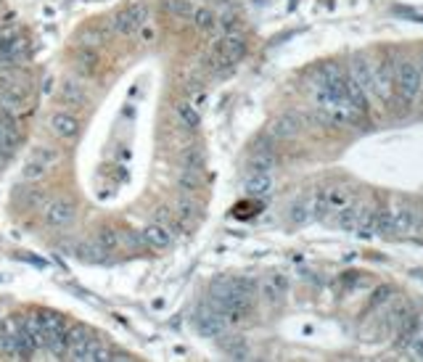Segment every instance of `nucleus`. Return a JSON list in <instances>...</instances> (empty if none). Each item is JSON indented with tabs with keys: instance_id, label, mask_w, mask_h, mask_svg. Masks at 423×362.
Returning <instances> with one entry per match:
<instances>
[{
	"instance_id": "nucleus-1",
	"label": "nucleus",
	"mask_w": 423,
	"mask_h": 362,
	"mask_svg": "<svg viewBox=\"0 0 423 362\" xmlns=\"http://www.w3.org/2000/svg\"><path fill=\"white\" fill-rule=\"evenodd\" d=\"M310 90H312V101H315L317 111L331 124H355L365 117L363 111L355 108V104L349 101L347 72L339 64H323L317 69Z\"/></svg>"
},
{
	"instance_id": "nucleus-2",
	"label": "nucleus",
	"mask_w": 423,
	"mask_h": 362,
	"mask_svg": "<svg viewBox=\"0 0 423 362\" xmlns=\"http://www.w3.org/2000/svg\"><path fill=\"white\" fill-rule=\"evenodd\" d=\"M423 88V72L413 61H397L394 64V90L402 98V104H415Z\"/></svg>"
},
{
	"instance_id": "nucleus-3",
	"label": "nucleus",
	"mask_w": 423,
	"mask_h": 362,
	"mask_svg": "<svg viewBox=\"0 0 423 362\" xmlns=\"http://www.w3.org/2000/svg\"><path fill=\"white\" fill-rule=\"evenodd\" d=\"M32 108V93L24 85H6L0 88V111L8 117H21Z\"/></svg>"
},
{
	"instance_id": "nucleus-4",
	"label": "nucleus",
	"mask_w": 423,
	"mask_h": 362,
	"mask_svg": "<svg viewBox=\"0 0 423 362\" xmlns=\"http://www.w3.org/2000/svg\"><path fill=\"white\" fill-rule=\"evenodd\" d=\"M143 24H149V6H143V3H133V6H127V8L120 11V14L114 16V21H111L114 32L122 35V37L140 32Z\"/></svg>"
},
{
	"instance_id": "nucleus-5",
	"label": "nucleus",
	"mask_w": 423,
	"mask_h": 362,
	"mask_svg": "<svg viewBox=\"0 0 423 362\" xmlns=\"http://www.w3.org/2000/svg\"><path fill=\"white\" fill-rule=\"evenodd\" d=\"M368 98H376V64L365 56H355L349 61V72H347Z\"/></svg>"
},
{
	"instance_id": "nucleus-6",
	"label": "nucleus",
	"mask_w": 423,
	"mask_h": 362,
	"mask_svg": "<svg viewBox=\"0 0 423 362\" xmlns=\"http://www.w3.org/2000/svg\"><path fill=\"white\" fill-rule=\"evenodd\" d=\"M418 222L415 211L410 207H392L386 209V233H394V236H405L410 233Z\"/></svg>"
},
{
	"instance_id": "nucleus-7",
	"label": "nucleus",
	"mask_w": 423,
	"mask_h": 362,
	"mask_svg": "<svg viewBox=\"0 0 423 362\" xmlns=\"http://www.w3.org/2000/svg\"><path fill=\"white\" fill-rule=\"evenodd\" d=\"M75 204L69 198H56L46 207V222L50 227H66L75 222Z\"/></svg>"
},
{
	"instance_id": "nucleus-8",
	"label": "nucleus",
	"mask_w": 423,
	"mask_h": 362,
	"mask_svg": "<svg viewBox=\"0 0 423 362\" xmlns=\"http://www.w3.org/2000/svg\"><path fill=\"white\" fill-rule=\"evenodd\" d=\"M317 220V196L315 193H307V196L297 198L288 209V222L291 225H307Z\"/></svg>"
},
{
	"instance_id": "nucleus-9",
	"label": "nucleus",
	"mask_w": 423,
	"mask_h": 362,
	"mask_svg": "<svg viewBox=\"0 0 423 362\" xmlns=\"http://www.w3.org/2000/svg\"><path fill=\"white\" fill-rule=\"evenodd\" d=\"M48 124H50V133L56 137H61V140H75L77 133H79V122L69 111H53Z\"/></svg>"
},
{
	"instance_id": "nucleus-10",
	"label": "nucleus",
	"mask_w": 423,
	"mask_h": 362,
	"mask_svg": "<svg viewBox=\"0 0 423 362\" xmlns=\"http://www.w3.org/2000/svg\"><path fill=\"white\" fill-rule=\"evenodd\" d=\"M196 328L204 336H220V333L225 331V320L220 315V309L214 307V304H207L204 309H198L196 312Z\"/></svg>"
},
{
	"instance_id": "nucleus-11",
	"label": "nucleus",
	"mask_w": 423,
	"mask_h": 362,
	"mask_svg": "<svg viewBox=\"0 0 423 362\" xmlns=\"http://www.w3.org/2000/svg\"><path fill=\"white\" fill-rule=\"evenodd\" d=\"M302 117L299 114H294V111H288V114H281L278 120L270 124V135L275 140H291V137H297L302 133Z\"/></svg>"
},
{
	"instance_id": "nucleus-12",
	"label": "nucleus",
	"mask_w": 423,
	"mask_h": 362,
	"mask_svg": "<svg viewBox=\"0 0 423 362\" xmlns=\"http://www.w3.org/2000/svg\"><path fill=\"white\" fill-rule=\"evenodd\" d=\"M59 98H61V104H66V106H85L88 104V88H85L82 79L66 77V79L61 82Z\"/></svg>"
},
{
	"instance_id": "nucleus-13",
	"label": "nucleus",
	"mask_w": 423,
	"mask_h": 362,
	"mask_svg": "<svg viewBox=\"0 0 423 362\" xmlns=\"http://www.w3.org/2000/svg\"><path fill=\"white\" fill-rule=\"evenodd\" d=\"M365 209H368V207L355 198V201L347 204L344 209L336 211V225L341 227V230H347V233H357V227H360V222H363Z\"/></svg>"
},
{
	"instance_id": "nucleus-14",
	"label": "nucleus",
	"mask_w": 423,
	"mask_h": 362,
	"mask_svg": "<svg viewBox=\"0 0 423 362\" xmlns=\"http://www.w3.org/2000/svg\"><path fill=\"white\" fill-rule=\"evenodd\" d=\"M394 95V64L381 61L376 64V98H381L384 104H389Z\"/></svg>"
},
{
	"instance_id": "nucleus-15",
	"label": "nucleus",
	"mask_w": 423,
	"mask_h": 362,
	"mask_svg": "<svg viewBox=\"0 0 423 362\" xmlns=\"http://www.w3.org/2000/svg\"><path fill=\"white\" fill-rule=\"evenodd\" d=\"M143 243H146L149 249L162 251V249H167V246L172 243V230H169V225H164V222H151L149 227H143Z\"/></svg>"
},
{
	"instance_id": "nucleus-16",
	"label": "nucleus",
	"mask_w": 423,
	"mask_h": 362,
	"mask_svg": "<svg viewBox=\"0 0 423 362\" xmlns=\"http://www.w3.org/2000/svg\"><path fill=\"white\" fill-rule=\"evenodd\" d=\"M243 191L254 198L270 196L272 191V175L270 172H246V180H243Z\"/></svg>"
},
{
	"instance_id": "nucleus-17",
	"label": "nucleus",
	"mask_w": 423,
	"mask_h": 362,
	"mask_svg": "<svg viewBox=\"0 0 423 362\" xmlns=\"http://www.w3.org/2000/svg\"><path fill=\"white\" fill-rule=\"evenodd\" d=\"M21 140V133H19V124H16V117H8L0 111V149L6 153H11L19 146Z\"/></svg>"
},
{
	"instance_id": "nucleus-18",
	"label": "nucleus",
	"mask_w": 423,
	"mask_h": 362,
	"mask_svg": "<svg viewBox=\"0 0 423 362\" xmlns=\"http://www.w3.org/2000/svg\"><path fill=\"white\" fill-rule=\"evenodd\" d=\"M27 56V40L11 32L8 37H0V61H19Z\"/></svg>"
},
{
	"instance_id": "nucleus-19",
	"label": "nucleus",
	"mask_w": 423,
	"mask_h": 362,
	"mask_svg": "<svg viewBox=\"0 0 423 362\" xmlns=\"http://www.w3.org/2000/svg\"><path fill=\"white\" fill-rule=\"evenodd\" d=\"M286 294H288L286 275H281V272H272V275H267V278L262 280V296H265L267 302H281Z\"/></svg>"
},
{
	"instance_id": "nucleus-20",
	"label": "nucleus",
	"mask_w": 423,
	"mask_h": 362,
	"mask_svg": "<svg viewBox=\"0 0 423 362\" xmlns=\"http://www.w3.org/2000/svg\"><path fill=\"white\" fill-rule=\"evenodd\" d=\"M272 164H275L272 149L265 143H257L254 151H252V159H249V172H270Z\"/></svg>"
},
{
	"instance_id": "nucleus-21",
	"label": "nucleus",
	"mask_w": 423,
	"mask_h": 362,
	"mask_svg": "<svg viewBox=\"0 0 423 362\" xmlns=\"http://www.w3.org/2000/svg\"><path fill=\"white\" fill-rule=\"evenodd\" d=\"M30 159L40 162V164L48 166V169H53V166L61 162V151L56 149V146H37V149L30 153Z\"/></svg>"
},
{
	"instance_id": "nucleus-22",
	"label": "nucleus",
	"mask_w": 423,
	"mask_h": 362,
	"mask_svg": "<svg viewBox=\"0 0 423 362\" xmlns=\"http://www.w3.org/2000/svg\"><path fill=\"white\" fill-rule=\"evenodd\" d=\"M95 243L104 249L106 254H109V251H117V249H120V230H114V227H101Z\"/></svg>"
},
{
	"instance_id": "nucleus-23",
	"label": "nucleus",
	"mask_w": 423,
	"mask_h": 362,
	"mask_svg": "<svg viewBox=\"0 0 423 362\" xmlns=\"http://www.w3.org/2000/svg\"><path fill=\"white\" fill-rule=\"evenodd\" d=\"M178 114H180L182 124H185L188 130H196L198 124H201V117H198L196 106L191 104V101H180V104H178Z\"/></svg>"
},
{
	"instance_id": "nucleus-24",
	"label": "nucleus",
	"mask_w": 423,
	"mask_h": 362,
	"mask_svg": "<svg viewBox=\"0 0 423 362\" xmlns=\"http://www.w3.org/2000/svg\"><path fill=\"white\" fill-rule=\"evenodd\" d=\"M167 14L172 19H178V21H188L194 16V6L188 0H169L167 3Z\"/></svg>"
},
{
	"instance_id": "nucleus-25",
	"label": "nucleus",
	"mask_w": 423,
	"mask_h": 362,
	"mask_svg": "<svg viewBox=\"0 0 423 362\" xmlns=\"http://www.w3.org/2000/svg\"><path fill=\"white\" fill-rule=\"evenodd\" d=\"M191 21L196 24L201 32H212L217 27V16L212 14L209 8H194V16H191Z\"/></svg>"
},
{
	"instance_id": "nucleus-26",
	"label": "nucleus",
	"mask_w": 423,
	"mask_h": 362,
	"mask_svg": "<svg viewBox=\"0 0 423 362\" xmlns=\"http://www.w3.org/2000/svg\"><path fill=\"white\" fill-rule=\"evenodd\" d=\"M178 182H180V188L185 193H196L198 188H201V172L198 169H182Z\"/></svg>"
},
{
	"instance_id": "nucleus-27",
	"label": "nucleus",
	"mask_w": 423,
	"mask_h": 362,
	"mask_svg": "<svg viewBox=\"0 0 423 362\" xmlns=\"http://www.w3.org/2000/svg\"><path fill=\"white\" fill-rule=\"evenodd\" d=\"M37 323H40V328H43V331H46V333L64 331V328H66L64 317L56 315V312H40V315H37Z\"/></svg>"
},
{
	"instance_id": "nucleus-28",
	"label": "nucleus",
	"mask_w": 423,
	"mask_h": 362,
	"mask_svg": "<svg viewBox=\"0 0 423 362\" xmlns=\"http://www.w3.org/2000/svg\"><path fill=\"white\" fill-rule=\"evenodd\" d=\"M201 166H204V151L201 149L191 146V149L182 151V169H198L201 172Z\"/></svg>"
},
{
	"instance_id": "nucleus-29",
	"label": "nucleus",
	"mask_w": 423,
	"mask_h": 362,
	"mask_svg": "<svg viewBox=\"0 0 423 362\" xmlns=\"http://www.w3.org/2000/svg\"><path fill=\"white\" fill-rule=\"evenodd\" d=\"M223 349H225V354L230 360H246L249 357V347L238 341V339H233V341H223Z\"/></svg>"
},
{
	"instance_id": "nucleus-30",
	"label": "nucleus",
	"mask_w": 423,
	"mask_h": 362,
	"mask_svg": "<svg viewBox=\"0 0 423 362\" xmlns=\"http://www.w3.org/2000/svg\"><path fill=\"white\" fill-rule=\"evenodd\" d=\"M95 69H98V56L91 53V50H82V53H79V72L93 75Z\"/></svg>"
},
{
	"instance_id": "nucleus-31",
	"label": "nucleus",
	"mask_w": 423,
	"mask_h": 362,
	"mask_svg": "<svg viewBox=\"0 0 423 362\" xmlns=\"http://www.w3.org/2000/svg\"><path fill=\"white\" fill-rule=\"evenodd\" d=\"M178 214H180V220H191V217L196 214V207H194V201H180V207H178Z\"/></svg>"
},
{
	"instance_id": "nucleus-32",
	"label": "nucleus",
	"mask_w": 423,
	"mask_h": 362,
	"mask_svg": "<svg viewBox=\"0 0 423 362\" xmlns=\"http://www.w3.org/2000/svg\"><path fill=\"white\" fill-rule=\"evenodd\" d=\"M140 37H143V43H151L153 37H156V32H153L151 27H146V24H143V27H140Z\"/></svg>"
},
{
	"instance_id": "nucleus-33",
	"label": "nucleus",
	"mask_w": 423,
	"mask_h": 362,
	"mask_svg": "<svg viewBox=\"0 0 423 362\" xmlns=\"http://www.w3.org/2000/svg\"><path fill=\"white\" fill-rule=\"evenodd\" d=\"M415 354H418V360H423V341L415 344Z\"/></svg>"
},
{
	"instance_id": "nucleus-34",
	"label": "nucleus",
	"mask_w": 423,
	"mask_h": 362,
	"mask_svg": "<svg viewBox=\"0 0 423 362\" xmlns=\"http://www.w3.org/2000/svg\"><path fill=\"white\" fill-rule=\"evenodd\" d=\"M6 159H8V153H6V151H3V149H0V166L6 164Z\"/></svg>"
}]
</instances>
